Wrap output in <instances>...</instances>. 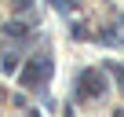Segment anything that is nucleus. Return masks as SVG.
Wrapping results in <instances>:
<instances>
[{"label": "nucleus", "instance_id": "nucleus-1", "mask_svg": "<svg viewBox=\"0 0 124 117\" xmlns=\"http://www.w3.org/2000/svg\"><path fill=\"white\" fill-rule=\"evenodd\" d=\"M47 77H51V62H47V58H33V62L22 70V84L26 88H40Z\"/></svg>", "mask_w": 124, "mask_h": 117}]
</instances>
